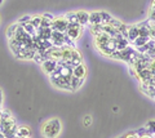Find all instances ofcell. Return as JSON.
<instances>
[{"label": "cell", "instance_id": "6da1fadb", "mask_svg": "<svg viewBox=\"0 0 155 138\" xmlns=\"http://www.w3.org/2000/svg\"><path fill=\"white\" fill-rule=\"evenodd\" d=\"M61 130H62V124L57 117L49 119L41 125V133L47 138H57L60 136Z\"/></svg>", "mask_w": 155, "mask_h": 138}, {"label": "cell", "instance_id": "7a4b0ae2", "mask_svg": "<svg viewBox=\"0 0 155 138\" xmlns=\"http://www.w3.org/2000/svg\"><path fill=\"white\" fill-rule=\"evenodd\" d=\"M81 31H83V26L79 25V23H69L66 28V34L69 35L72 40L79 39L81 35Z\"/></svg>", "mask_w": 155, "mask_h": 138}, {"label": "cell", "instance_id": "3957f363", "mask_svg": "<svg viewBox=\"0 0 155 138\" xmlns=\"http://www.w3.org/2000/svg\"><path fill=\"white\" fill-rule=\"evenodd\" d=\"M116 49V41L114 39H110L105 45H102L101 48H98V52L102 56H106V57H111V54L114 53Z\"/></svg>", "mask_w": 155, "mask_h": 138}, {"label": "cell", "instance_id": "277c9868", "mask_svg": "<svg viewBox=\"0 0 155 138\" xmlns=\"http://www.w3.org/2000/svg\"><path fill=\"white\" fill-rule=\"evenodd\" d=\"M67 25L69 22L66 21L65 17H58V18H54L52 21V30L53 31H60V32H66V28H67Z\"/></svg>", "mask_w": 155, "mask_h": 138}, {"label": "cell", "instance_id": "5b68a950", "mask_svg": "<svg viewBox=\"0 0 155 138\" xmlns=\"http://www.w3.org/2000/svg\"><path fill=\"white\" fill-rule=\"evenodd\" d=\"M57 65H58V61H54V59H45L44 62L41 63V67H43V71L49 76L52 72H54L56 69H57Z\"/></svg>", "mask_w": 155, "mask_h": 138}, {"label": "cell", "instance_id": "8992f818", "mask_svg": "<svg viewBox=\"0 0 155 138\" xmlns=\"http://www.w3.org/2000/svg\"><path fill=\"white\" fill-rule=\"evenodd\" d=\"M110 39H111L110 35L106 34V32H101V34L96 35V36H94V45H96V48H97V49L101 48V47L105 45Z\"/></svg>", "mask_w": 155, "mask_h": 138}, {"label": "cell", "instance_id": "52a82bcc", "mask_svg": "<svg viewBox=\"0 0 155 138\" xmlns=\"http://www.w3.org/2000/svg\"><path fill=\"white\" fill-rule=\"evenodd\" d=\"M54 87H57L58 89H62V90H71V87H70V79L67 78H64V76H61L60 79L57 80V82L53 83Z\"/></svg>", "mask_w": 155, "mask_h": 138}, {"label": "cell", "instance_id": "ba28073f", "mask_svg": "<svg viewBox=\"0 0 155 138\" xmlns=\"http://www.w3.org/2000/svg\"><path fill=\"white\" fill-rule=\"evenodd\" d=\"M72 75L76 76V78H80V79H85V75H87V67L84 63H79L76 65L74 69H72Z\"/></svg>", "mask_w": 155, "mask_h": 138}, {"label": "cell", "instance_id": "9c48e42d", "mask_svg": "<svg viewBox=\"0 0 155 138\" xmlns=\"http://www.w3.org/2000/svg\"><path fill=\"white\" fill-rule=\"evenodd\" d=\"M140 36V32H138V25H132V26H128V37L127 39L129 40V43H132L137 39Z\"/></svg>", "mask_w": 155, "mask_h": 138}, {"label": "cell", "instance_id": "30bf717a", "mask_svg": "<svg viewBox=\"0 0 155 138\" xmlns=\"http://www.w3.org/2000/svg\"><path fill=\"white\" fill-rule=\"evenodd\" d=\"M76 16H78V22L80 23L83 27L88 26V21H89V13L85 12V11H78L76 12Z\"/></svg>", "mask_w": 155, "mask_h": 138}, {"label": "cell", "instance_id": "8fae6325", "mask_svg": "<svg viewBox=\"0 0 155 138\" xmlns=\"http://www.w3.org/2000/svg\"><path fill=\"white\" fill-rule=\"evenodd\" d=\"M102 17H101V12H92L89 13V21L88 25H102Z\"/></svg>", "mask_w": 155, "mask_h": 138}, {"label": "cell", "instance_id": "7c38bea8", "mask_svg": "<svg viewBox=\"0 0 155 138\" xmlns=\"http://www.w3.org/2000/svg\"><path fill=\"white\" fill-rule=\"evenodd\" d=\"M84 79H80V78H76V76L72 75L70 78V87H71V92H75V90L79 89L81 85H83Z\"/></svg>", "mask_w": 155, "mask_h": 138}, {"label": "cell", "instance_id": "4fadbf2b", "mask_svg": "<svg viewBox=\"0 0 155 138\" xmlns=\"http://www.w3.org/2000/svg\"><path fill=\"white\" fill-rule=\"evenodd\" d=\"M16 136H18V137H27V138H30V137H31V129H30L28 127H26V125L17 127Z\"/></svg>", "mask_w": 155, "mask_h": 138}, {"label": "cell", "instance_id": "5bb4252c", "mask_svg": "<svg viewBox=\"0 0 155 138\" xmlns=\"http://www.w3.org/2000/svg\"><path fill=\"white\" fill-rule=\"evenodd\" d=\"M150 40V37H147V36H138L137 39H136L133 43H132V45L136 49L137 48H140V47H142V45H145L146 43Z\"/></svg>", "mask_w": 155, "mask_h": 138}, {"label": "cell", "instance_id": "9a60e30c", "mask_svg": "<svg viewBox=\"0 0 155 138\" xmlns=\"http://www.w3.org/2000/svg\"><path fill=\"white\" fill-rule=\"evenodd\" d=\"M21 26L23 27V30H25V31H26L27 34L30 35L31 37H34V36L36 35V28L34 27V26L31 25V23H25V25H21Z\"/></svg>", "mask_w": 155, "mask_h": 138}, {"label": "cell", "instance_id": "2e32d148", "mask_svg": "<svg viewBox=\"0 0 155 138\" xmlns=\"http://www.w3.org/2000/svg\"><path fill=\"white\" fill-rule=\"evenodd\" d=\"M66 18V21L69 22V23H79L78 22V16H76V12H70V13H67L64 16ZM80 25V23H79Z\"/></svg>", "mask_w": 155, "mask_h": 138}, {"label": "cell", "instance_id": "e0dca14e", "mask_svg": "<svg viewBox=\"0 0 155 138\" xmlns=\"http://www.w3.org/2000/svg\"><path fill=\"white\" fill-rule=\"evenodd\" d=\"M89 28H91V34L93 36L101 34V32H104L102 31V26H101V25H91Z\"/></svg>", "mask_w": 155, "mask_h": 138}, {"label": "cell", "instance_id": "ac0fdd59", "mask_svg": "<svg viewBox=\"0 0 155 138\" xmlns=\"http://www.w3.org/2000/svg\"><path fill=\"white\" fill-rule=\"evenodd\" d=\"M41 21H43V17H38V16H36V17H32V18H31L30 23L38 30V28L41 27Z\"/></svg>", "mask_w": 155, "mask_h": 138}, {"label": "cell", "instance_id": "d6986e66", "mask_svg": "<svg viewBox=\"0 0 155 138\" xmlns=\"http://www.w3.org/2000/svg\"><path fill=\"white\" fill-rule=\"evenodd\" d=\"M18 26H19L18 23H14V25L9 26V28H8V32H7V35H8V37H9V39H12V37L14 36V34H16V31H17Z\"/></svg>", "mask_w": 155, "mask_h": 138}, {"label": "cell", "instance_id": "ffe728a7", "mask_svg": "<svg viewBox=\"0 0 155 138\" xmlns=\"http://www.w3.org/2000/svg\"><path fill=\"white\" fill-rule=\"evenodd\" d=\"M146 128H147L149 134L155 136V120H150L147 124H146Z\"/></svg>", "mask_w": 155, "mask_h": 138}, {"label": "cell", "instance_id": "44dd1931", "mask_svg": "<svg viewBox=\"0 0 155 138\" xmlns=\"http://www.w3.org/2000/svg\"><path fill=\"white\" fill-rule=\"evenodd\" d=\"M13 117L12 116V114L9 112L8 110H5V108H2L0 110V120H4V119H11Z\"/></svg>", "mask_w": 155, "mask_h": 138}, {"label": "cell", "instance_id": "7402d4cb", "mask_svg": "<svg viewBox=\"0 0 155 138\" xmlns=\"http://www.w3.org/2000/svg\"><path fill=\"white\" fill-rule=\"evenodd\" d=\"M109 25L113 26L115 30H119V27H120V25H122V22L118 21V20H115V18H111V20L109 21Z\"/></svg>", "mask_w": 155, "mask_h": 138}, {"label": "cell", "instance_id": "603a6c76", "mask_svg": "<svg viewBox=\"0 0 155 138\" xmlns=\"http://www.w3.org/2000/svg\"><path fill=\"white\" fill-rule=\"evenodd\" d=\"M101 17H102V22H104V23H109V21L111 20V18H113L107 12H104V11L101 12Z\"/></svg>", "mask_w": 155, "mask_h": 138}, {"label": "cell", "instance_id": "cb8c5ba5", "mask_svg": "<svg viewBox=\"0 0 155 138\" xmlns=\"http://www.w3.org/2000/svg\"><path fill=\"white\" fill-rule=\"evenodd\" d=\"M92 121H93V119H92L91 115H85L84 119H83V124H84V127H91V125H92Z\"/></svg>", "mask_w": 155, "mask_h": 138}, {"label": "cell", "instance_id": "d4e9b609", "mask_svg": "<svg viewBox=\"0 0 155 138\" xmlns=\"http://www.w3.org/2000/svg\"><path fill=\"white\" fill-rule=\"evenodd\" d=\"M136 134H137L138 137H142V136H146L149 134V132H147V128L146 127H143V128H140V129L136 130Z\"/></svg>", "mask_w": 155, "mask_h": 138}, {"label": "cell", "instance_id": "484cf974", "mask_svg": "<svg viewBox=\"0 0 155 138\" xmlns=\"http://www.w3.org/2000/svg\"><path fill=\"white\" fill-rule=\"evenodd\" d=\"M31 18H32V17H30V16H25V17L19 18V20H18V25H25V23H30Z\"/></svg>", "mask_w": 155, "mask_h": 138}, {"label": "cell", "instance_id": "4316f807", "mask_svg": "<svg viewBox=\"0 0 155 138\" xmlns=\"http://www.w3.org/2000/svg\"><path fill=\"white\" fill-rule=\"evenodd\" d=\"M123 138H138V136L136 134V132H129V133H127Z\"/></svg>", "mask_w": 155, "mask_h": 138}, {"label": "cell", "instance_id": "83f0119b", "mask_svg": "<svg viewBox=\"0 0 155 138\" xmlns=\"http://www.w3.org/2000/svg\"><path fill=\"white\" fill-rule=\"evenodd\" d=\"M41 17H43V18H45V20H48V21H53V20H54V17H53L51 13H44Z\"/></svg>", "mask_w": 155, "mask_h": 138}, {"label": "cell", "instance_id": "f1b7e54d", "mask_svg": "<svg viewBox=\"0 0 155 138\" xmlns=\"http://www.w3.org/2000/svg\"><path fill=\"white\" fill-rule=\"evenodd\" d=\"M149 21H153V22H155V9H151V11H150Z\"/></svg>", "mask_w": 155, "mask_h": 138}, {"label": "cell", "instance_id": "f546056e", "mask_svg": "<svg viewBox=\"0 0 155 138\" xmlns=\"http://www.w3.org/2000/svg\"><path fill=\"white\" fill-rule=\"evenodd\" d=\"M138 138H154V136H151V134H146V136H142V137H138Z\"/></svg>", "mask_w": 155, "mask_h": 138}, {"label": "cell", "instance_id": "4dcf8cb0", "mask_svg": "<svg viewBox=\"0 0 155 138\" xmlns=\"http://www.w3.org/2000/svg\"><path fill=\"white\" fill-rule=\"evenodd\" d=\"M150 9H155V0L151 2V5H150Z\"/></svg>", "mask_w": 155, "mask_h": 138}, {"label": "cell", "instance_id": "1f68e13d", "mask_svg": "<svg viewBox=\"0 0 155 138\" xmlns=\"http://www.w3.org/2000/svg\"><path fill=\"white\" fill-rule=\"evenodd\" d=\"M2 98H3V94H2V90H0V104H2Z\"/></svg>", "mask_w": 155, "mask_h": 138}, {"label": "cell", "instance_id": "d6a6232c", "mask_svg": "<svg viewBox=\"0 0 155 138\" xmlns=\"http://www.w3.org/2000/svg\"><path fill=\"white\" fill-rule=\"evenodd\" d=\"M14 138H27V137H18V136H16ZM30 138H31V137H30Z\"/></svg>", "mask_w": 155, "mask_h": 138}, {"label": "cell", "instance_id": "836d02e7", "mask_svg": "<svg viewBox=\"0 0 155 138\" xmlns=\"http://www.w3.org/2000/svg\"><path fill=\"white\" fill-rule=\"evenodd\" d=\"M120 138H123V137H120Z\"/></svg>", "mask_w": 155, "mask_h": 138}, {"label": "cell", "instance_id": "e575fe53", "mask_svg": "<svg viewBox=\"0 0 155 138\" xmlns=\"http://www.w3.org/2000/svg\"><path fill=\"white\" fill-rule=\"evenodd\" d=\"M154 138H155V136H154Z\"/></svg>", "mask_w": 155, "mask_h": 138}]
</instances>
